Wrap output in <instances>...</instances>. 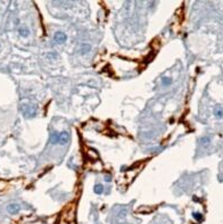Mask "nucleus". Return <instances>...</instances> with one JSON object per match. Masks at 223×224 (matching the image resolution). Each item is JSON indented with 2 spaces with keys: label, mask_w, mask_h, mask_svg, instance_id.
Masks as SVG:
<instances>
[{
  "label": "nucleus",
  "mask_w": 223,
  "mask_h": 224,
  "mask_svg": "<svg viewBox=\"0 0 223 224\" xmlns=\"http://www.w3.org/2000/svg\"><path fill=\"white\" fill-rule=\"evenodd\" d=\"M162 84H163V86H169V84H171V79H170V77H163Z\"/></svg>",
  "instance_id": "nucleus-10"
},
{
  "label": "nucleus",
  "mask_w": 223,
  "mask_h": 224,
  "mask_svg": "<svg viewBox=\"0 0 223 224\" xmlns=\"http://www.w3.org/2000/svg\"><path fill=\"white\" fill-rule=\"evenodd\" d=\"M18 32H19V34H21L22 36H27L29 34H30V30L24 26V27H21V29L18 30Z\"/></svg>",
  "instance_id": "nucleus-6"
},
{
  "label": "nucleus",
  "mask_w": 223,
  "mask_h": 224,
  "mask_svg": "<svg viewBox=\"0 0 223 224\" xmlns=\"http://www.w3.org/2000/svg\"><path fill=\"white\" fill-rule=\"evenodd\" d=\"M7 210H8L9 214L15 215V214H17L21 210V206L18 204H9L8 206H7Z\"/></svg>",
  "instance_id": "nucleus-4"
},
{
  "label": "nucleus",
  "mask_w": 223,
  "mask_h": 224,
  "mask_svg": "<svg viewBox=\"0 0 223 224\" xmlns=\"http://www.w3.org/2000/svg\"><path fill=\"white\" fill-rule=\"evenodd\" d=\"M90 49H91V47H90L89 44L83 43L82 46H81V48H80V51H81V53H83V55H86V53H88V52L90 51Z\"/></svg>",
  "instance_id": "nucleus-5"
},
{
  "label": "nucleus",
  "mask_w": 223,
  "mask_h": 224,
  "mask_svg": "<svg viewBox=\"0 0 223 224\" xmlns=\"http://www.w3.org/2000/svg\"><path fill=\"white\" fill-rule=\"evenodd\" d=\"M103 191H104V187H103V184H96L95 186V192L96 193L100 195V193H103Z\"/></svg>",
  "instance_id": "nucleus-7"
},
{
  "label": "nucleus",
  "mask_w": 223,
  "mask_h": 224,
  "mask_svg": "<svg viewBox=\"0 0 223 224\" xmlns=\"http://www.w3.org/2000/svg\"><path fill=\"white\" fill-rule=\"evenodd\" d=\"M200 141H202L203 145H208V143H209V141H211V139L208 138V137H204V138L200 139Z\"/></svg>",
  "instance_id": "nucleus-11"
},
{
  "label": "nucleus",
  "mask_w": 223,
  "mask_h": 224,
  "mask_svg": "<svg viewBox=\"0 0 223 224\" xmlns=\"http://www.w3.org/2000/svg\"><path fill=\"white\" fill-rule=\"evenodd\" d=\"M214 115L216 116V117H223V109L222 108H215L214 110Z\"/></svg>",
  "instance_id": "nucleus-8"
},
{
  "label": "nucleus",
  "mask_w": 223,
  "mask_h": 224,
  "mask_svg": "<svg viewBox=\"0 0 223 224\" xmlns=\"http://www.w3.org/2000/svg\"><path fill=\"white\" fill-rule=\"evenodd\" d=\"M66 40H67V35H66L65 33L60 32V31H58V32L55 33V35H54V41L56 42V43L63 44V43H65V42H66Z\"/></svg>",
  "instance_id": "nucleus-3"
},
{
  "label": "nucleus",
  "mask_w": 223,
  "mask_h": 224,
  "mask_svg": "<svg viewBox=\"0 0 223 224\" xmlns=\"http://www.w3.org/2000/svg\"><path fill=\"white\" fill-rule=\"evenodd\" d=\"M192 216L195 217V220H196V221H198V222L203 221V215H202V214H199V213H193Z\"/></svg>",
  "instance_id": "nucleus-9"
},
{
  "label": "nucleus",
  "mask_w": 223,
  "mask_h": 224,
  "mask_svg": "<svg viewBox=\"0 0 223 224\" xmlns=\"http://www.w3.org/2000/svg\"><path fill=\"white\" fill-rule=\"evenodd\" d=\"M22 110H23L24 115L26 116V117H29V118L33 117V116H35V114H36V108H35V107L29 106V105H24Z\"/></svg>",
  "instance_id": "nucleus-2"
},
{
  "label": "nucleus",
  "mask_w": 223,
  "mask_h": 224,
  "mask_svg": "<svg viewBox=\"0 0 223 224\" xmlns=\"http://www.w3.org/2000/svg\"><path fill=\"white\" fill-rule=\"evenodd\" d=\"M69 141V134L66 131H63L60 133H52L50 137V142L51 143H60V145H65Z\"/></svg>",
  "instance_id": "nucleus-1"
}]
</instances>
